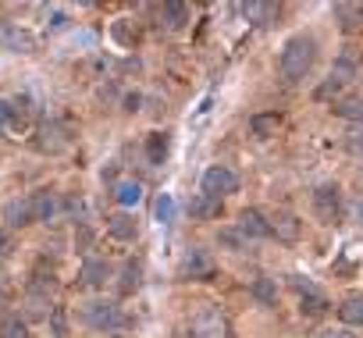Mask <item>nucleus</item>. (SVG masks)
I'll return each instance as SVG.
<instances>
[{
    "mask_svg": "<svg viewBox=\"0 0 363 338\" xmlns=\"http://www.w3.org/2000/svg\"><path fill=\"white\" fill-rule=\"evenodd\" d=\"M313 61H317V40L313 36L299 33V36L285 40V50H281V75H285V82L306 79Z\"/></svg>",
    "mask_w": 363,
    "mask_h": 338,
    "instance_id": "f257e3e1",
    "label": "nucleus"
},
{
    "mask_svg": "<svg viewBox=\"0 0 363 338\" xmlns=\"http://www.w3.org/2000/svg\"><path fill=\"white\" fill-rule=\"evenodd\" d=\"M82 320L89 327H96V331H114V327L125 324V313H121V306L114 299H89L82 306Z\"/></svg>",
    "mask_w": 363,
    "mask_h": 338,
    "instance_id": "f03ea898",
    "label": "nucleus"
},
{
    "mask_svg": "<svg viewBox=\"0 0 363 338\" xmlns=\"http://www.w3.org/2000/svg\"><path fill=\"white\" fill-rule=\"evenodd\" d=\"M232 193H239V175L232 171V167H221V164L207 167V171H203V196L225 200Z\"/></svg>",
    "mask_w": 363,
    "mask_h": 338,
    "instance_id": "7ed1b4c3",
    "label": "nucleus"
},
{
    "mask_svg": "<svg viewBox=\"0 0 363 338\" xmlns=\"http://www.w3.org/2000/svg\"><path fill=\"white\" fill-rule=\"evenodd\" d=\"M178 274L182 278H189V281H203V278H211L214 274V257L207 253V249H189L186 257H182V264H178Z\"/></svg>",
    "mask_w": 363,
    "mask_h": 338,
    "instance_id": "20e7f679",
    "label": "nucleus"
},
{
    "mask_svg": "<svg viewBox=\"0 0 363 338\" xmlns=\"http://www.w3.org/2000/svg\"><path fill=\"white\" fill-rule=\"evenodd\" d=\"M189 334L193 338H228V320L221 317V310H203L193 317Z\"/></svg>",
    "mask_w": 363,
    "mask_h": 338,
    "instance_id": "39448f33",
    "label": "nucleus"
},
{
    "mask_svg": "<svg viewBox=\"0 0 363 338\" xmlns=\"http://www.w3.org/2000/svg\"><path fill=\"white\" fill-rule=\"evenodd\" d=\"M313 210L320 221H338L342 214V196H338V186H320L313 193Z\"/></svg>",
    "mask_w": 363,
    "mask_h": 338,
    "instance_id": "423d86ee",
    "label": "nucleus"
},
{
    "mask_svg": "<svg viewBox=\"0 0 363 338\" xmlns=\"http://www.w3.org/2000/svg\"><path fill=\"white\" fill-rule=\"evenodd\" d=\"M72 146V135H68V128L65 125H43L40 128V135H36V150H43V153H61V150H68Z\"/></svg>",
    "mask_w": 363,
    "mask_h": 338,
    "instance_id": "0eeeda50",
    "label": "nucleus"
},
{
    "mask_svg": "<svg viewBox=\"0 0 363 338\" xmlns=\"http://www.w3.org/2000/svg\"><path fill=\"white\" fill-rule=\"evenodd\" d=\"M296 288L303 292V299H299V310H303L306 317H320V313L328 310V295H324V292H317L310 281L296 278Z\"/></svg>",
    "mask_w": 363,
    "mask_h": 338,
    "instance_id": "6e6552de",
    "label": "nucleus"
},
{
    "mask_svg": "<svg viewBox=\"0 0 363 338\" xmlns=\"http://www.w3.org/2000/svg\"><path fill=\"white\" fill-rule=\"evenodd\" d=\"M0 47H11V50H18V54H29V50H36V40H33L29 33L8 26V22H0Z\"/></svg>",
    "mask_w": 363,
    "mask_h": 338,
    "instance_id": "1a4fd4ad",
    "label": "nucleus"
},
{
    "mask_svg": "<svg viewBox=\"0 0 363 338\" xmlns=\"http://www.w3.org/2000/svg\"><path fill=\"white\" fill-rule=\"evenodd\" d=\"M107 232H111V239H118V242H132L135 235H139V225H135V218L132 214H111L107 218Z\"/></svg>",
    "mask_w": 363,
    "mask_h": 338,
    "instance_id": "9d476101",
    "label": "nucleus"
},
{
    "mask_svg": "<svg viewBox=\"0 0 363 338\" xmlns=\"http://www.w3.org/2000/svg\"><path fill=\"white\" fill-rule=\"evenodd\" d=\"M239 232H242L246 239H267V235H271V225L264 221L260 210H242V214H239Z\"/></svg>",
    "mask_w": 363,
    "mask_h": 338,
    "instance_id": "9b49d317",
    "label": "nucleus"
},
{
    "mask_svg": "<svg viewBox=\"0 0 363 338\" xmlns=\"http://www.w3.org/2000/svg\"><path fill=\"white\" fill-rule=\"evenodd\" d=\"M271 225V235H278L281 242H296L299 239V232H303V225H299V218L296 214H278L274 221H267Z\"/></svg>",
    "mask_w": 363,
    "mask_h": 338,
    "instance_id": "f8f14e48",
    "label": "nucleus"
},
{
    "mask_svg": "<svg viewBox=\"0 0 363 338\" xmlns=\"http://www.w3.org/2000/svg\"><path fill=\"white\" fill-rule=\"evenodd\" d=\"M29 200H33V218H36V221H50V218L57 214V196H54L50 189L29 193Z\"/></svg>",
    "mask_w": 363,
    "mask_h": 338,
    "instance_id": "ddd939ff",
    "label": "nucleus"
},
{
    "mask_svg": "<svg viewBox=\"0 0 363 338\" xmlns=\"http://www.w3.org/2000/svg\"><path fill=\"white\" fill-rule=\"evenodd\" d=\"M167 153H171V139H167V132H153V135L146 139V160H150L153 167H160V164L167 160Z\"/></svg>",
    "mask_w": 363,
    "mask_h": 338,
    "instance_id": "4468645a",
    "label": "nucleus"
},
{
    "mask_svg": "<svg viewBox=\"0 0 363 338\" xmlns=\"http://www.w3.org/2000/svg\"><path fill=\"white\" fill-rule=\"evenodd\" d=\"M33 221H36V218H33V200H29V196H26V200L18 196L15 203H8V225H11V228H26V225H33Z\"/></svg>",
    "mask_w": 363,
    "mask_h": 338,
    "instance_id": "2eb2a0df",
    "label": "nucleus"
},
{
    "mask_svg": "<svg viewBox=\"0 0 363 338\" xmlns=\"http://www.w3.org/2000/svg\"><path fill=\"white\" fill-rule=\"evenodd\" d=\"M153 218H157L164 228L174 225V218H178V203H174L171 193H160V196H157V203H153Z\"/></svg>",
    "mask_w": 363,
    "mask_h": 338,
    "instance_id": "dca6fc26",
    "label": "nucleus"
},
{
    "mask_svg": "<svg viewBox=\"0 0 363 338\" xmlns=\"http://www.w3.org/2000/svg\"><path fill=\"white\" fill-rule=\"evenodd\" d=\"M107 274H111V267H107V260H86L82 264V271H79V278H82V285H104L107 281Z\"/></svg>",
    "mask_w": 363,
    "mask_h": 338,
    "instance_id": "f3484780",
    "label": "nucleus"
},
{
    "mask_svg": "<svg viewBox=\"0 0 363 338\" xmlns=\"http://www.w3.org/2000/svg\"><path fill=\"white\" fill-rule=\"evenodd\" d=\"M114 196H118L121 207H135V203L143 200V186H139L135 179H121V182L114 186Z\"/></svg>",
    "mask_w": 363,
    "mask_h": 338,
    "instance_id": "a211bd4d",
    "label": "nucleus"
},
{
    "mask_svg": "<svg viewBox=\"0 0 363 338\" xmlns=\"http://www.w3.org/2000/svg\"><path fill=\"white\" fill-rule=\"evenodd\" d=\"M338 317H342V324L363 327V295H349V299L338 306Z\"/></svg>",
    "mask_w": 363,
    "mask_h": 338,
    "instance_id": "6ab92c4d",
    "label": "nucleus"
},
{
    "mask_svg": "<svg viewBox=\"0 0 363 338\" xmlns=\"http://www.w3.org/2000/svg\"><path fill=\"white\" fill-rule=\"evenodd\" d=\"M242 15L250 18V26H267V22L278 15V8H274V4H246Z\"/></svg>",
    "mask_w": 363,
    "mask_h": 338,
    "instance_id": "aec40b11",
    "label": "nucleus"
},
{
    "mask_svg": "<svg viewBox=\"0 0 363 338\" xmlns=\"http://www.w3.org/2000/svg\"><path fill=\"white\" fill-rule=\"evenodd\" d=\"M250 132H253L257 139H271V135L278 132V114H257V118L250 121Z\"/></svg>",
    "mask_w": 363,
    "mask_h": 338,
    "instance_id": "412c9836",
    "label": "nucleus"
},
{
    "mask_svg": "<svg viewBox=\"0 0 363 338\" xmlns=\"http://www.w3.org/2000/svg\"><path fill=\"white\" fill-rule=\"evenodd\" d=\"M335 114L338 118H349V121H363V100L359 96H345L335 103Z\"/></svg>",
    "mask_w": 363,
    "mask_h": 338,
    "instance_id": "4be33fe9",
    "label": "nucleus"
},
{
    "mask_svg": "<svg viewBox=\"0 0 363 338\" xmlns=\"http://www.w3.org/2000/svg\"><path fill=\"white\" fill-rule=\"evenodd\" d=\"M186 18H189V8H186V4H178V0L164 4V22H167L171 29H182V26H186Z\"/></svg>",
    "mask_w": 363,
    "mask_h": 338,
    "instance_id": "5701e85b",
    "label": "nucleus"
},
{
    "mask_svg": "<svg viewBox=\"0 0 363 338\" xmlns=\"http://www.w3.org/2000/svg\"><path fill=\"white\" fill-rule=\"evenodd\" d=\"M352 79H356V64H352V61H338V64L331 68V75H328V82H335L338 89L349 86Z\"/></svg>",
    "mask_w": 363,
    "mask_h": 338,
    "instance_id": "b1692460",
    "label": "nucleus"
},
{
    "mask_svg": "<svg viewBox=\"0 0 363 338\" xmlns=\"http://www.w3.org/2000/svg\"><path fill=\"white\" fill-rule=\"evenodd\" d=\"M139 274H143V267H139V260H128V264H125V271H121V292H125V295L139 288V281H143Z\"/></svg>",
    "mask_w": 363,
    "mask_h": 338,
    "instance_id": "393cba45",
    "label": "nucleus"
},
{
    "mask_svg": "<svg viewBox=\"0 0 363 338\" xmlns=\"http://www.w3.org/2000/svg\"><path fill=\"white\" fill-rule=\"evenodd\" d=\"M0 338H29V324L22 317H8L4 327H0Z\"/></svg>",
    "mask_w": 363,
    "mask_h": 338,
    "instance_id": "a878e982",
    "label": "nucleus"
},
{
    "mask_svg": "<svg viewBox=\"0 0 363 338\" xmlns=\"http://www.w3.org/2000/svg\"><path fill=\"white\" fill-rule=\"evenodd\" d=\"M253 295H257L260 303H267V306H271V303L278 299V288H274V281H271V278H257V281H253Z\"/></svg>",
    "mask_w": 363,
    "mask_h": 338,
    "instance_id": "bb28decb",
    "label": "nucleus"
},
{
    "mask_svg": "<svg viewBox=\"0 0 363 338\" xmlns=\"http://www.w3.org/2000/svg\"><path fill=\"white\" fill-rule=\"evenodd\" d=\"M196 218H214V214H221V200H211V196H200L193 207H189Z\"/></svg>",
    "mask_w": 363,
    "mask_h": 338,
    "instance_id": "cd10ccee",
    "label": "nucleus"
},
{
    "mask_svg": "<svg viewBox=\"0 0 363 338\" xmlns=\"http://www.w3.org/2000/svg\"><path fill=\"white\" fill-rule=\"evenodd\" d=\"M26 306H29V317H47V313H50V310H47V306H50V299H47L43 292H36V288L29 292Z\"/></svg>",
    "mask_w": 363,
    "mask_h": 338,
    "instance_id": "c85d7f7f",
    "label": "nucleus"
},
{
    "mask_svg": "<svg viewBox=\"0 0 363 338\" xmlns=\"http://www.w3.org/2000/svg\"><path fill=\"white\" fill-rule=\"evenodd\" d=\"M50 324H54V338H68V324L61 310H50Z\"/></svg>",
    "mask_w": 363,
    "mask_h": 338,
    "instance_id": "c756f323",
    "label": "nucleus"
},
{
    "mask_svg": "<svg viewBox=\"0 0 363 338\" xmlns=\"http://www.w3.org/2000/svg\"><path fill=\"white\" fill-rule=\"evenodd\" d=\"M114 40H118V43H125V47L132 43V36H128V29H125V18H121V22L114 26Z\"/></svg>",
    "mask_w": 363,
    "mask_h": 338,
    "instance_id": "7c9ffc66",
    "label": "nucleus"
},
{
    "mask_svg": "<svg viewBox=\"0 0 363 338\" xmlns=\"http://www.w3.org/2000/svg\"><path fill=\"white\" fill-rule=\"evenodd\" d=\"M349 150H352V153H363V132H352V135H349Z\"/></svg>",
    "mask_w": 363,
    "mask_h": 338,
    "instance_id": "2f4dec72",
    "label": "nucleus"
},
{
    "mask_svg": "<svg viewBox=\"0 0 363 338\" xmlns=\"http://www.w3.org/2000/svg\"><path fill=\"white\" fill-rule=\"evenodd\" d=\"M320 338H352V334H345V331H320Z\"/></svg>",
    "mask_w": 363,
    "mask_h": 338,
    "instance_id": "473e14b6",
    "label": "nucleus"
}]
</instances>
